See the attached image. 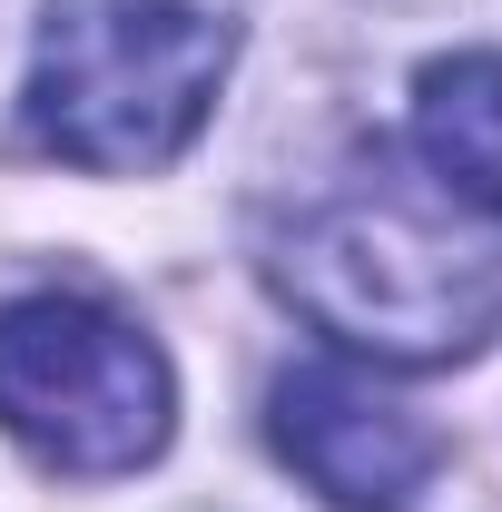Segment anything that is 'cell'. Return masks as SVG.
<instances>
[{
  "label": "cell",
  "instance_id": "cell-1",
  "mask_svg": "<svg viewBox=\"0 0 502 512\" xmlns=\"http://www.w3.org/2000/svg\"><path fill=\"white\" fill-rule=\"evenodd\" d=\"M276 296L375 365H453L502 325V247L453 227V197L424 207L404 178H345L276 237Z\"/></svg>",
  "mask_w": 502,
  "mask_h": 512
},
{
  "label": "cell",
  "instance_id": "cell-2",
  "mask_svg": "<svg viewBox=\"0 0 502 512\" xmlns=\"http://www.w3.org/2000/svg\"><path fill=\"white\" fill-rule=\"evenodd\" d=\"M227 60V0H50L30 50V138L89 178L168 168L207 128Z\"/></svg>",
  "mask_w": 502,
  "mask_h": 512
},
{
  "label": "cell",
  "instance_id": "cell-3",
  "mask_svg": "<svg viewBox=\"0 0 502 512\" xmlns=\"http://www.w3.org/2000/svg\"><path fill=\"white\" fill-rule=\"evenodd\" d=\"M178 424L168 355L99 296H10L0 306V434L50 473H138Z\"/></svg>",
  "mask_w": 502,
  "mask_h": 512
},
{
  "label": "cell",
  "instance_id": "cell-4",
  "mask_svg": "<svg viewBox=\"0 0 502 512\" xmlns=\"http://www.w3.org/2000/svg\"><path fill=\"white\" fill-rule=\"evenodd\" d=\"M266 434L335 512H414L443 463V434L345 365H296L266 394Z\"/></svg>",
  "mask_w": 502,
  "mask_h": 512
},
{
  "label": "cell",
  "instance_id": "cell-5",
  "mask_svg": "<svg viewBox=\"0 0 502 512\" xmlns=\"http://www.w3.org/2000/svg\"><path fill=\"white\" fill-rule=\"evenodd\" d=\"M414 158L434 188L502 227V50H453L414 79Z\"/></svg>",
  "mask_w": 502,
  "mask_h": 512
}]
</instances>
